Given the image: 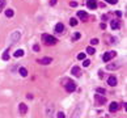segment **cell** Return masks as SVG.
Here are the masks:
<instances>
[{
	"mask_svg": "<svg viewBox=\"0 0 127 118\" xmlns=\"http://www.w3.org/2000/svg\"><path fill=\"white\" fill-rule=\"evenodd\" d=\"M63 30H64V25H63L62 23H58L57 25H55V32H57L58 34L63 33Z\"/></svg>",
	"mask_w": 127,
	"mask_h": 118,
	"instance_id": "4fadbf2b",
	"label": "cell"
},
{
	"mask_svg": "<svg viewBox=\"0 0 127 118\" xmlns=\"http://www.w3.org/2000/svg\"><path fill=\"white\" fill-rule=\"evenodd\" d=\"M77 59H80V60H84V59H85V53H80L79 55H77Z\"/></svg>",
	"mask_w": 127,
	"mask_h": 118,
	"instance_id": "d4e9b609",
	"label": "cell"
},
{
	"mask_svg": "<svg viewBox=\"0 0 127 118\" xmlns=\"http://www.w3.org/2000/svg\"><path fill=\"white\" fill-rule=\"evenodd\" d=\"M71 73L74 76H76V77H79V76L81 75V70H80V67L75 66V67H72V70H71Z\"/></svg>",
	"mask_w": 127,
	"mask_h": 118,
	"instance_id": "9c48e42d",
	"label": "cell"
},
{
	"mask_svg": "<svg viewBox=\"0 0 127 118\" xmlns=\"http://www.w3.org/2000/svg\"><path fill=\"white\" fill-rule=\"evenodd\" d=\"M101 28H102V29H105V28H106V25H105V23H102V24H101Z\"/></svg>",
	"mask_w": 127,
	"mask_h": 118,
	"instance_id": "e575fe53",
	"label": "cell"
},
{
	"mask_svg": "<svg viewBox=\"0 0 127 118\" xmlns=\"http://www.w3.org/2000/svg\"><path fill=\"white\" fill-rule=\"evenodd\" d=\"M97 92H98V93H102V95H105V89H104V88H97Z\"/></svg>",
	"mask_w": 127,
	"mask_h": 118,
	"instance_id": "f546056e",
	"label": "cell"
},
{
	"mask_svg": "<svg viewBox=\"0 0 127 118\" xmlns=\"http://www.w3.org/2000/svg\"><path fill=\"white\" fill-rule=\"evenodd\" d=\"M94 101H96V105L101 106V105L106 104V97L104 95H94Z\"/></svg>",
	"mask_w": 127,
	"mask_h": 118,
	"instance_id": "3957f363",
	"label": "cell"
},
{
	"mask_svg": "<svg viewBox=\"0 0 127 118\" xmlns=\"http://www.w3.org/2000/svg\"><path fill=\"white\" fill-rule=\"evenodd\" d=\"M80 37H81V34H80L79 32H77V33H75L74 36H72V42H75V41H77V39H79Z\"/></svg>",
	"mask_w": 127,
	"mask_h": 118,
	"instance_id": "ffe728a7",
	"label": "cell"
},
{
	"mask_svg": "<svg viewBox=\"0 0 127 118\" xmlns=\"http://www.w3.org/2000/svg\"><path fill=\"white\" fill-rule=\"evenodd\" d=\"M1 58H3V60H8L9 59V49H7V50L4 51V54H3Z\"/></svg>",
	"mask_w": 127,
	"mask_h": 118,
	"instance_id": "ac0fdd59",
	"label": "cell"
},
{
	"mask_svg": "<svg viewBox=\"0 0 127 118\" xmlns=\"http://www.w3.org/2000/svg\"><path fill=\"white\" fill-rule=\"evenodd\" d=\"M90 43H92V46H93V45H97V43H98V39H97V38L90 39Z\"/></svg>",
	"mask_w": 127,
	"mask_h": 118,
	"instance_id": "4316f807",
	"label": "cell"
},
{
	"mask_svg": "<svg viewBox=\"0 0 127 118\" xmlns=\"http://www.w3.org/2000/svg\"><path fill=\"white\" fill-rule=\"evenodd\" d=\"M18 73H20L22 77H26V76H28V70H26V68H24V67H20V70H18Z\"/></svg>",
	"mask_w": 127,
	"mask_h": 118,
	"instance_id": "2e32d148",
	"label": "cell"
},
{
	"mask_svg": "<svg viewBox=\"0 0 127 118\" xmlns=\"http://www.w3.org/2000/svg\"><path fill=\"white\" fill-rule=\"evenodd\" d=\"M21 38V32L20 30H14L11 33V36H9V46L14 45V43H17L18 41H20Z\"/></svg>",
	"mask_w": 127,
	"mask_h": 118,
	"instance_id": "6da1fadb",
	"label": "cell"
},
{
	"mask_svg": "<svg viewBox=\"0 0 127 118\" xmlns=\"http://www.w3.org/2000/svg\"><path fill=\"white\" fill-rule=\"evenodd\" d=\"M115 55H117L115 51H107V53L104 54V56H102V60H104L105 63H107V62H110V60H111V59H113Z\"/></svg>",
	"mask_w": 127,
	"mask_h": 118,
	"instance_id": "277c9868",
	"label": "cell"
},
{
	"mask_svg": "<svg viewBox=\"0 0 127 118\" xmlns=\"http://www.w3.org/2000/svg\"><path fill=\"white\" fill-rule=\"evenodd\" d=\"M50 4H51V5H55V4H57V0H51Z\"/></svg>",
	"mask_w": 127,
	"mask_h": 118,
	"instance_id": "d6a6232c",
	"label": "cell"
},
{
	"mask_svg": "<svg viewBox=\"0 0 127 118\" xmlns=\"http://www.w3.org/2000/svg\"><path fill=\"white\" fill-rule=\"evenodd\" d=\"M24 55V50H17L16 53L13 54V56H16V58H18V56H22Z\"/></svg>",
	"mask_w": 127,
	"mask_h": 118,
	"instance_id": "44dd1931",
	"label": "cell"
},
{
	"mask_svg": "<svg viewBox=\"0 0 127 118\" xmlns=\"http://www.w3.org/2000/svg\"><path fill=\"white\" fill-rule=\"evenodd\" d=\"M18 112H20L21 115H25L26 113H28V105L24 104V102H21V104L18 105Z\"/></svg>",
	"mask_w": 127,
	"mask_h": 118,
	"instance_id": "52a82bcc",
	"label": "cell"
},
{
	"mask_svg": "<svg viewBox=\"0 0 127 118\" xmlns=\"http://www.w3.org/2000/svg\"><path fill=\"white\" fill-rule=\"evenodd\" d=\"M57 117H58V118H66V114H64L63 112H59V113H58V115H57Z\"/></svg>",
	"mask_w": 127,
	"mask_h": 118,
	"instance_id": "83f0119b",
	"label": "cell"
},
{
	"mask_svg": "<svg viewBox=\"0 0 127 118\" xmlns=\"http://www.w3.org/2000/svg\"><path fill=\"white\" fill-rule=\"evenodd\" d=\"M70 25H71V26H76V25H77V20L72 17V18L70 20Z\"/></svg>",
	"mask_w": 127,
	"mask_h": 118,
	"instance_id": "cb8c5ba5",
	"label": "cell"
},
{
	"mask_svg": "<svg viewBox=\"0 0 127 118\" xmlns=\"http://www.w3.org/2000/svg\"><path fill=\"white\" fill-rule=\"evenodd\" d=\"M51 62H53V59H51V58H48V56H46V58H42V59L39 60V63H41V64H45V66L50 64Z\"/></svg>",
	"mask_w": 127,
	"mask_h": 118,
	"instance_id": "9a60e30c",
	"label": "cell"
},
{
	"mask_svg": "<svg viewBox=\"0 0 127 118\" xmlns=\"http://www.w3.org/2000/svg\"><path fill=\"white\" fill-rule=\"evenodd\" d=\"M13 14H14L13 9H7V11H5V16L8 17V18H12V17H13Z\"/></svg>",
	"mask_w": 127,
	"mask_h": 118,
	"instance_id": "e0dca14e",
	"label": "cell"
},
{
	"mask_svg": "<svg viewBox=\"0 0 127 118\" xmlns=\"http://www.w3.org/2000/svg\"><path fill=\"white\" fill-rule=\"evenodd\" d=\"M67 84H64L66 85V91H67L68 93H72L75 89H76V83H74V82H68V80H64Z\"/></svg>",
	"mask_w": 127,
	"mask_h": 118,
	"instance_id": "5b68a950",
	"label": "cell"
},
{
	"mask_svg": "<svg viewBox=\"0 0 127 118\" xmlns=\"http://www.w3.org/2000/svg\"><path fill=\"white\" fill-rule=\"evenodd\" d=\"M117 83H118V80H117L115 76H110V77L107 79V84L110 85V87H115Z\"/></svg>",
	"mask_w": 127,
	"mask_h": 118,
	"instance_id": "8fae6325",
	"label": "cell"
},
{
	"mask_svg": "<svg viewBox=\"0 0 127 118\" xmlns=\"http://www.w3.org/2000/svg\"><path fill=\"white\" fill-rule=\"evenodd\" d=\"M33 49H34V51H39V46H38V45H34Z\"/></svg>",
	"mask_w": 127,
	"mask_h": 118,
	"instance_id": "4dcf8cb0",
	"label": "cell"
},
{
	"mask_svg": "<svg viewBox=\"0 0 127 118\" xmlns=\"http://www.w3.org/2000/svg\"><path fill=\"white\" fill-rule=\"evenodd\" d=\"M110 26H111V29H113V30H117V29L121 28V21H119V20H111Z\"/></svg>",
	"mask_w": 127,
	"mask_h": 118,
	"instance_id": "ba28073f",
	"label": "cell"
},
{
	"mask_svg": "<svg viewBox=\"0 0 127 118\" xmlns=\"http://www.w3.org/2000/svg\"><path fill=\"white\" fill-rule=\"evenodd\" d=\"M80 117H81V104L77 105V108L72 113V115H71V118H80Z\"/></svg>",
	"mask_w": 127,
	"mask_h": 118,
	"instance_id": "8992f818",
	"label": "cell"
},
{
	"mask_svg": "<svg viewBox=\"0 0 127 118\" xmlns=\"http://www.w3.org/2000/svg\"><path fill=\"white\" fill-rule=\"evenodd\" d=\"M89 64H90V60H89V59H84V62H83V66H84V67H88Z\"/></svg>",
	"mask_w": 127,
	"mask_h": 118,
	"instance_id": "484cf974",
	"label": "cell"
},
{
	"mask_svg": "<svg viewBox=\"0 0 127 118\" xmlns=\"http://www.w3.org/2000/svg\"><path fill=\"white\" fill-rule=\"evenodd\" d=\"M118 109H119V104H117V102H111V104L109 105V110H110L111 113L117 112Z\"/></svg>",
	"mask_w": 127,
	"mask_h": 118,
	"instance_id": "5bb4252c",
	"label": "cell"
},
{
	"mask_svg": "<svg viewBox=\"0 0 127 118\" xmlns=\"http://www.w3.org/2000/svg\"><path fill=\"white\" fill-rule=\"evenodd\" d=\"M77 17L80 20H83V21H85V20H88V13L85 11H79L77 12Z\"/></svg>",
	"mask_w": 127,
	"mask_h": 118,
	"instance_id": "7c38bea8",
	"label": "cell"
},
{
	"mask_svg": "<svg viewBox=\"0 0 127 118\" xmlns=\"http://www.w3.org/2000/svg\"><path fill=\"white\" fill-rule=\"evenodd\" d=\"M118 67H119V64H107L106 66L107 70H115V68H118Z\"/></svg>",
	"mask_w": 127,
	"mask_h": 118,
	"instance_id": "603a6c76",
	"label": "cell"
},
{
	"mask_svg": "<svg viewBox=\"0 0 127 118\" xmlns=\"http://www.w3.org/2000/svg\"><path fill=\"white\" fill-rule=\"evenodd\" d=\"M76 5H77L76 1H71V7H76Z\"/></svg>",
	"mask_w": 127,
	"mask_h": 118,
	"instance_id": "1f68e13d",
	"label": "cell"
},
{
	"mask_svg": "<svg viewBox=\"0 0 127 118\" xmlns=\"http://www.w3.org/2000/svg\"><path fill=\"white\" fill-rule=\"evenodd\" d=\"M5 3H7V0H0V12H3V11H4Z\"/></svg>",
	"mask_w": 127,
	"mask_h": 118,
	"instance_id": "7402d4cb",
	"label": "cell"
},
{
	"mask_svg": "<svg viewBox=\"0 0 127 118\" xmlns=\"http://www.w3.org/2000/svg\"><path fill=\"white\" fill-rule=\"evenodd\" d=\"M87 7L89 9H96L97 8V1L96 0H87Z\"/></svg>",
	"mask_w": 127,
	"mask_h": 118,
	"instance_id": "30bf717a",
	"label": "cell"
},
{
	"mask_svg": "<svg viewBox=\"0 0 127 118\" xmlns=\"http://www.w3.org/2000/svg\"><path fill=\"white\" fill-rule=\"evenodd\" d=\"M42 39H43V42H45L46 45H48V46L55 45V43L58 42V39L54 36H50V34H42Z\"/></svg>",
	"mask_w": 127,
	"mask_h": 118,
	"instance_id": "7a4b0ae2",
	"label": "cell"
},
{
	"mask_svg": "<svg viewBox=\"0 0 127 118\" xmlns=\"http://www.w3.org/2000/svg\"><path fill=\"white\" fill-rule=\"evenodd\" d=\"M115 13H117V16H118V17H121V16H122V12H121V11H117Z\"/></svg>",
	"mask_w": 127,
	"mask_h": 118,
	"instance_id": "836d02e7",
	"label": "cell"
},
{
	"mask_svg": "<svg viewBox=\"0 0 127 118\" xmlns=\"http://www.w3.org/2000/svg\"><path fill=\"white\" fill-rule=\"evenodd\" d=\"M87 53H88V54H90V55H93V54L96 53V50H94L93 46H88V47H87Z\"/></svg>",
	"mask_w": 127,
	"mask_h": 118,
	"instance_id": "d6986e66",
	"label": "cell"
},
{
	"mask_svg": "<svg viewBox=\"0 0 127 118\" xmlns=\"http://www.w3.org/2000/svg\"><path fill=\"white\" fill-rule=\"evenodd\" d=\"M106 1L109 4H117V3H118V0H106Z\"/></svg>",
	"mask_w": 127,
	"mask_h": 118,
	"instance_id": "f1b7e54d",
	"label": "cell"
}]
</instances>
